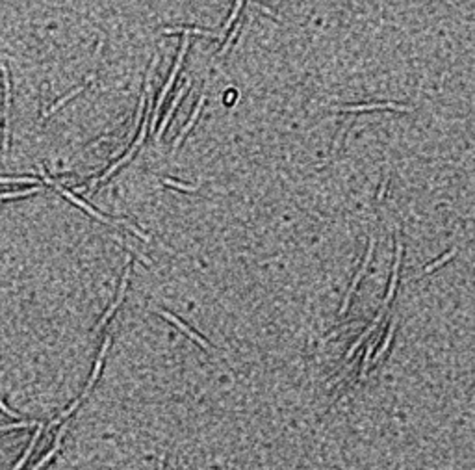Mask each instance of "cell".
Wrapping results in <instances>:
<instances>
[{"label":"cell","instance_id":"obj_1","mask_svg":"<svg viewBox=\"0 0 475 470\" xmlns=\"http://www.w3.org/2000/svg\"><path fill=\"white\" fill-rule=\"evenodd\" d=\"M39 171H41V177H43V180H45L46 184H51V186H54V188H56L58 192H60V194H62V195H65L67 199H69V201H72V203L77 204V206H80V208H84V210H86V212H89V214H91L93 218H97L98 221H103V223H106V225H113V227H117V225H121V223H119V221H112V220H108L106 216H103V214H101V212H97V210H95V208H91V206H89V204H87V203H84L82 199H78L77 195H74V194H71L69 190H65V188H63V186H60V184H58V182H54V180H52L51 177L46 175V171H45V168H43V166H39Z\"/></svg>","mask_w":475,"mask_h":470},{"label":"cell","instance_id":"obj_2","mask_svg":"<svg viewBox=\"0 0 475 470\" xmlns=\"http://www.w3.org/2000/svg\"><path fill=\"white\" fill-rule=\"evenodd\" d=\"M0 73H2V80H4V153L10 149V108H11V89H10V75H8V67L2 61L0 63Z\"/></svg>","mask_w":475,"mask_h":470},{"label":"cell","instance_id":"obj_3","mask_svg":"<svg viewBox=\"0 0 475 470\" xmlns=\"http://www.w3.org/2000/svg\"><path fill=\"white\" fill-rule=\"evenodd\" d=\"M373 251H375V238H369V244H368V251H366V256H364V261H362V266H360V270L357 271V275H355V279H353V283H351V286H349V290H347V296H345V299H343V305H342V309H340V316L342 314H345L347 312V309H349V305H351V297H353V294H355V290H357V286H358V283H360V279H362V275L366 273V270H368V264H369V261H371V256H373Z\"/></svg>","mask_w":475,"mask_h":470},{"label":"cell","instance_id":"obj_4","mask_svg":"<svg viewBox=\"0 0 475 470\" xmlns=\"http://www.w3.org/2000/svg\"><path fill=\"white\" fill-rule=\"evenodd\" d=\"M401 256H403V244H401V238H399V232L395 230V258H393V270H392V279H390L388 286V296L384 297L386 305H390L395 296V288H397V277H399V266H401Z\"/></svg>","mask_w":475,"mask_h":470},{"label":"cell","instance_id":"obj_5","mask_svg":"<svg viewBox=\"0 0 475 470\" xmlns=\"http://www.w3.org/2000/svg\"><path fill=\"white\" fill-rule=\"evenodd\" d=\"M130 273H132V268H130V256H127V268H124V273H123V281H121V286H119V292H117V299L113 301V305L110 307L106 311V314L103 316V320H101V323H98V329H103L104 325L108 323V320L112 318V314L115 311H117V307L121 305V301H123L124 297V292H127V285H128V279H130Z\"/></svg>","mask_w":475,"mask_h":470},{"label":"cell","instance_id":"obj_6","mask_svg":"<svg viewBox=\"0 0 475 470\" xmlns=\"http://www.w3.org/2000/svg\"><path fill=\"white\" fill-rule=\"evenodd\" d=\"M397 110V112H412V108L401 106V104H393V102H386V104H357V106H343L340 108V112H369V110Z\"/></svg>","mask_w":475,"mask_h":470},{"label":"cell","instance_id":"obj_7","mask_svg":"<svg viewBox=\"0 0 475 470\" xmlns=\"http://www.w3.org/2000/svg\"><path fill=\"white\" fill-rule=\"evenodd\" d=\"M160 314H162V316H164L165 320H169V322H173L174 325L179 327V329H180V331H182V333H186V335H188V337L191 338L193 342H197V344H199V346H203V347H205V349H210V344L206 342L205 338L201 337V335H197V333H195V331H191V329H189V327L186 325V323H182V322H180V320H179V318H177V316H174V314H171V312H165V311H160Z\"/></svg>","mask_w":475,"mask_h":470},{"label":"cell","instance_id":"obj_8","mask_svg":"<svg viewBox=\"0 0 475 470\" xmlns=\"http://www.w3.org/2000/svg\"><path fill=\"white\" fill-rule=\"evenodd\" d=\"M189 86H191V82L188 80V82H186V84H184V86H182V87H180V89H179V93H177V97H174L173 104H171V106H169V110H167V112H165V118H164V121H162V125H160L158 132L154 134V138H156V142H158V139L162 138V134L165 132V127H167V123L171 121V115H173V113H174V110H177V106H179L180 99L184 97L186 89H188Z\"/></svg>","mask_w":475,"mask_h":470},{"label":"cell","instance_id":"obj_9","mask_svg":"<svg viewBox=\"0 0 475 470\" xmlns=\"http://www.w3.org/2000/svg\"><path fill=\"white\" fill-rule=\"evenodd\" d=\"M205 101H206V97L203 95V97L199 99V102L195 104V110H193V113H191V118H189V121H188V125H186L182 130H180V134H179V138L174 139V143H173V149L177 151V149L180 147V143H182V139L186 138V134L191 130V127L195 125V121H197V118H199V113H201V110H203V106H205Z\"/></svg>","mask_w":475,"mask_h":470},{"label":"cell","instance_id":"obj_10","mask_svg":"<svg viewBox=\"0 0 475 470\" xmlns=\"http://www.w3.org/2000/svg\"><path fill=\"white\" fill-rule=\"evenodd\" d=\"M110 340H112V338H110V337H106V340H104L103 347H101V353H98L97 363H95V368H93L91 378H89V381H87V387H86V390H84V394H82V396H86V394L89 392V390H91V387H93V385H95V381H97V379H98V373H101V368H103V361H104V357H106L108 347H110Z\"/></svg>","mask_w":475,"mask_h":470},{"label":"cell","instance_id":"obj_11","mask_svg":"<svg viewBox=\"0 0 475 470\" xmlns=\"http://www.w3.org/2000/svg\"><path fill=\"white\" fill-rule=\"evenodd\" d=\"M136 151H138V145H132V147H130V149H128V153H127V154H124V156H123V158H121V160H117V162H115V163H113V166H112V168H110V169H108V171H106V173H104V175H103V177H101V179H98V180H97V179H95V180H93V182H91V188H95V186H97V182H103V180H106V179H108V177H110V175H112V173H113V171H117V169H119V168H121V166H123V163H127V162H128V160H130V158H132V156H134V154H136Z\"/></svg>","mask_w":475,"mask_h":470},{"label":"cell","instance_id":"obj_12","mask_svg":"<svg viewBox=\"0 0 475 470\" xmlns=\"http://www.w3.org/2000/svg\"><path fill=\"white\" fill-rule=\"evenodd\" d=\"M41 431H43V424H39L37 426V429H36V433L32 435V439H30V444H28V448H26V452L22 454V457L19 461H17V465L13 466V470H21L22 466H24V463L28 461V457L32 455V452H34V448H36V444H37V439L41 437Z\"/></svg>","mask_w":475,"mask_h":470},{"label":"cell","instance_id":"obj_13","mask_svg":"<svg viewBox=\"0 0 475 470\" xmlns=\"http://www.w3.org/2000/svg\"><path fill=\"white\" fill-rule=\"evenodd\" d=\"M91 80H93V73H91V75H89V77H87V80L84 82L82 86L74 87V89H72L71 93H67L65 97H62V99H60V101H58L56 104H52V108H51V110H48V112H45V118H48V115H51V113H54V112H56L58 108H62V106H63V104H65L67 101H71V99L74 97V95H78V93L82 91V89H86V86H87V84H89V82H91Z\"/></svg>","mask_w":475,"mask_h":470},{"label":"cell","instance_id":"obj_14","mask_svg":"<svg viewBox=\"0 0 475 470\" xmlns=\"http://www.w3.org/2000/svg\"><path fill=\"white\" fill-rule=\"evenodd\" d=\"M162 32H164V34H184V36H188V34H203V36H208V37H221V34H212V32L201 30V28H182V26L164 28Z\"/></svg>","mask_w":475,"mask_h":470},{"label":"cell","instance_id":"obj_15","mask_svg":"<svg viewBox=\"0 0 475 470\" xmlns=\"http://www.w3.org/2000/svg\"><path fill=\"white\" fill-rule=\"evenodd\" d=\"M393 333H395V322H392V325H390V329H388V333H386V338H384L383 346H381V349L375 353V357H373V363L371 364H377L379 361H381V357H383L384 353H386V349L390 347V342H392V338H393Z\"/></svg>","mask_w":475,"mask_h":470},{"label":"cell","instance_id":"obj_16","mask_svg":"<svg viewBox=\"0 0 475 470\" xmlns=\"http://www.w3.org/2000/svg\"><path fill=\"white\" fill-rule=\"evenodd\" d=\"M455 255H457V249L447 251L445 255H442V256H440L438 261H436V262H433V264H429V266H427V268H425V270H423V275H427V273H431V271H434V270H438L440 266H442V264H445V262L449 261V258H453Z\"/></svg>","mask_w":475,"mask_h":470},{"label":"cell","instance_id":"obj_17","mask_svg":"<svg viewBox=\"0 0 475 470\" xmlns=\"http://www.w3.org/2000/svg\"><path fill=\"white\" fill-rule=\"evenodd\" d=\"M377 338H379V335L373 338L371 342L366 344V353H364V361H362V373H360V378L362 379L366 378V372H368V368H369V357H371L373 349H375V342H377Z\"/></svg>","mask_w":475,"mask_h":470},{"label":"cell","instance_id":"obj_18","mask_svg":"<svg viewBox=\"0 0 475 470\" xmlns=\"http://www.w3.org/2000/svg\"><path fill=\"white\" fill-rule=\"evenodd\" d=\"M41 422H36V420H21L17 424H6L0 426V431H8V429H17V428H37Z\"/></svg>","mask_w":475,"mask_h":470},{"label":"cell","instance_id":"obj_19","mask_svg":"<svg viewBox=\"0 0 475 470\" xmlns=\"http://www.w3.org/2000/svg\"><path fill=\"white\" fill-rule=\"evenodd\" d=\"M41 188H30V190H22V192H8V194H0V199H15V197H24V195H32L39 192Z\"/></svg>","mask_w":475,"mask_h":470},{"label":"cell","instance_id":"obj_20","mask_svg":"<svg viewBox=\"0 0 475 470\" xmlns=\"http://www.w3.org/2000/svg\"><path fill=\"white\" fill-rule=\"evenodd\" d=\"M60 446H62V444H56V442H54V448H52L51 452H46L45 457H43V459L39 461V463H37V465L34 466V468H30V470H39V468H43V466H45L46 463H48V461H51L52 457H54V455L58 454V450H60Z\"/></svg>","mask_w":475,"mask_h":470},{"label":"cell","instance_id":"obj_21","mask_svg":"<svg viewBox=\"0 0 475 470\" xmlns=\"http://www.w3.org/2000/svg\"><path fill=\"white\" fill-rule=\"evenodd\" d=\"M164 184H167L171 188L182 190V192H195V190H197V186H188V184L177 182V180H171V179H164Z\"/></svg>","mask_w":475,"mask_h":470},{"label":"cell","instance_id":"obj_22","mask_svg":"<svg viewBox=\"0 0 475 470\" xmlns=\"http://www.w3.org/2000/svg\"><path fill=\"white\" fill-rule=\"evenodd\" d=\"M82 398H84V396H82ZM82 398L74 400V402H72V404H71V407L67 409L65 413H62V416H60V418H56V420H54V422H52V424H62V420H65L67 416H71V414L74 413V409H77L78 405H80V402H82Z\"/></svg>","mask_w":475,"mask_h":470},{"label":"cell","instance_id":"obj_23","mask_svg":"<svg viewBox=\"0 0 475 470\" xmlns=\"http://www.w3.org/2000/svg\"><path fill=\"white\" fill-rule=\"evenodd\" d=\"M34 184L37 182V179H32V177H22V179H6V177H0V184Z\"/></svg>","mask_w":475,"mask_h":470},{"label":"cell","instance_id":"obj_24","mask_svg":"<svg viewBox=\"0 0 475 470\" xmlns=\"http://www.w3.org/2000/svg\"><path fill=\"white\" fill-rule=\"evenodd\" d=\"M241 4H243V0H236V6H234V10H232V15H230L229 20L225 22V30H229L230 25H232V22L236 20V17H238V13H240V10H241Z\"/></svg>","mask_w":475,"mask_h":470},{"label":"cell","instance_id":"obj_25","mask_svg":"<svg viewBox=\"0 0 475 470\" xmlns=\"http://www.w3.org/2000/svg\"><path fill=\"white\" fill-rule=\"evenodd\" d=\"M143 106H145V95H141L139 97V106H138V115H136V119H134V130L139 127V123H141V113H143Z\"/></svg>","mask_w":475,"mask_h":470},{"label":"cell","instance_id":"obj_26","mask_svg":"<svg viewBox=\"0 0 475 470\" xmlns=\"http://www.w3.org/2000/svg\"><path fill=\"white\" fill-rule=\"evenodd\" d=\"M0 411H2V413H6V414H8V416H11V418H21V414H19V413H15V411H11V409H8V407H6V405L2 404V400H0Z\"/></svg>","mask_w":475,"mask_h":470},{"label":"cell","instance_id":"obj_27","mask_svg":"<svg viewBox=\"0 0 475 470\" xmlns=\"http://www.w3.org/2000/svg\"><path fill=\"white\" fill-rule=\"evenodd\" d=\"M147 121H148V119H145V125H143V127H141V134H139L138 138H136V143H134V145H138V147H139V145H141V143H143L145 134H147Z\"/></svg>","mask_w":475,"mask_h":470},{"label":"cell","instance_id":"obj_28","mask_svg":"<svg viewBox=\"0 0 475 470\" xmlns=\"http://www.w3.org/2000/svg\"><path fill=\"white\" fill-rule=\"evenodd\" d=\"M386 182H388V179H384L383 184H381V190H379V195H377L379 201H383V197H384V192H386Z\"/></svg>","mask_w":475,"mask_h":470},{"label":"cell","instance_id":"obj_29","mask_svg":"<svg viewBox=\"0 0 475 470\" xmlns=\"http://www.w3.org/2000/svg\"><path fill=\"white\" fill-rule=\"evenodd\" d=\"M164 459H165V455H160V463H158V470H164Z\"/></svg>","mask_w":475,"mask_h":470}]
</instances>
